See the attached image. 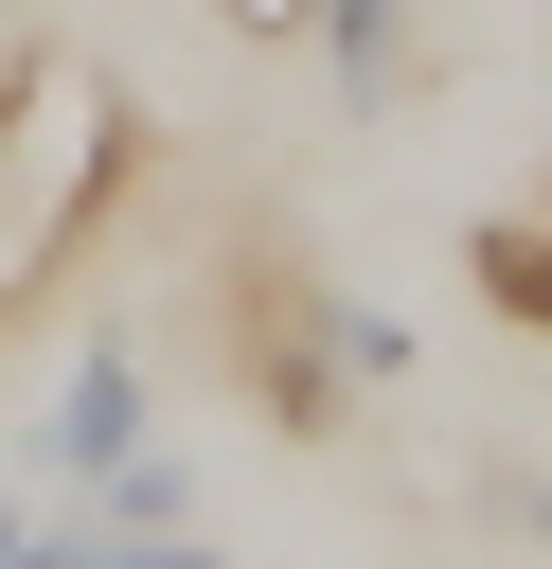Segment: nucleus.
I'll use <instances>...</instances> for the list:
<instances>
[{"label":"nucleus","instance_id":"20e7f679","mask_svg":"<svg viewBox=\"0 0 552 569\" xmlns=\"http://www.w3.org/2000/svg\"><path fill=\"white\" fill-rule=\"evenodd\" d=\"M481 302L552 338V231H481Z\"/></svg>","mask_w":552,"mask_h":569},{"label":"nucleus","instance_id":"f257e3e1","mask_svg":"<svg viewBox=\"0 0 552 569\" xmlns=\"http://www.w3.org/2000/svg\"><path fill=\"white\" fill-rule=\"evenodd\" d=\"M338 373H356V356H338V302H321L303 267H249V391H267V427L321 445V427H338Z\"/></svg>","mask_w":552,"mask_h":569},{"label":"nucleus","instance_id":"39448f33","mask_svg":"<svg viewBox=\"0 0 552 569\" xmlns=\"http://www.w3.org/2000/svg\"><path fill=\"white\" fill-rule=\"evenodd\" d=\"M214 18H231V36H303L321 0H214Z\"/></svg>","mask_w":552,"mask_h":569},{"label":"nucleus","instance_id":"7ed1b4c3","mask_svg":"<svg viewBox=\"0 0 552 569\" xmlns=\"http://www.w3.org/2000/svg\"><path fill=\"white\" fill-rule=\"evenodd\" d=\"M321 36H338V107H392V71H410V0H321Z\"/></svg>","mask_w":552,"mask_h":569},{"label":"nucleus","instance_id":"f03ea898","mask_svg":"<svg viewBox=\"0 0 552 569\" xmlns=\"http://www.w3.org/2000/svg\"><path fill=\"white\" fill-rule=\"evenodd\" d=\"M125 445H142V356H125V338H89V356H71V391H53V427H36V462H53V480H107Z\"/></svg>","mask_w":552,"mask_h":569},{"label":"nucleus","instance_id":"0eeeda50","mask_svg":"<svg viewBox=\"0 0 552 569\" xmlns=\"http://www.w3.org/2000/svg\"><path fill=\"white\" fill-rule=\"evenodd\" d=\"M0 569H36V516H18V498H0Z\"/></svg>","mask_w":552,"mask_h":569},{"label":"nucleus","instance_id":"423d86ee","mask_svg":"<svg viewBox=\"0 0 552 569\" xmlns=\"http://www.w3.org/2000/svg\"><path fill=\"white\" fill-rule=\"evenodd\" d=\"M499 516H516V533H552V480H499Z\"/></svg>","mask_w":552,"mask_h":569}]
</instances>
